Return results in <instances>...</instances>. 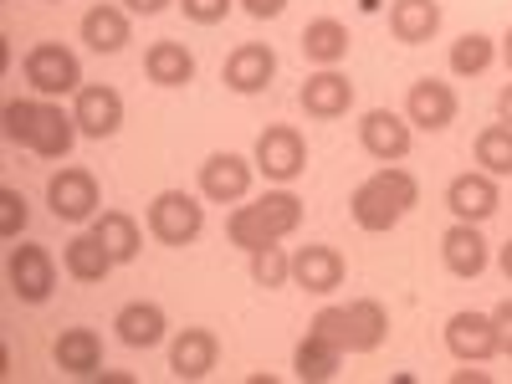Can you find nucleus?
<instances>
[{
    "mask_svg": "<svg viewBox=\"0 0 512 384\" xmlns=\"http://www.w3.org/2000/svg\"><path fill=\"white\" fill-rule=\"evenodd\" d=\"M0 118H6V139L31 149L36 159H67L82 134L77 118L52 98H11Z\"/></svg>",
    "mask_w": 512,
    "mask_h": 384,
    "instance_id": "1",
    "label": "nucleus"
},
{
    "mask_svg": "<svg viewBox=\"0 0 512 384\" xmlns=\"http://www.w3.org/2000/svg\"><path fill=\"white\" fill-rule=\"evenodd\" d=\"M415 205H420V180L410 175V169H400V164H384L349 195V216H354L359 231L384 236V231H395Z\"/></svg>",
    "mask_w": 512,
    "mask_h": 384,
    "instance_id": "2",
    "label": "nucleus"
},
{
    "mask_svg": "<svg viewBox=\"0 0 512 384\" xmlns=\"http://www.w3.org/2000/svg\"><path fill=\"white\" fill-rule=\"evenodd\" d=\"M297 226H303V200H297L292 190H267L262 200L236 205L231 216H226V236H231V246H241V251L272 246V241L292 236Z\"/></svg>",
    "mask_w": 512,
    "mask_h": 384,
    "instance_id": "3",
    "label": "nucleus"
},
{
    "mask_svg": "<svg viewBox=\"0 0 512 384\" xmlns=\"http://www.w3.org/2000/svg\"><path fill=\"white\" fill-rule=\"evenodd\" d=\"M308 328L333 338L344 354H374L384 344V333H390V313H384L379 297H359L349 308H318Z\"/></svg>",
    "mask_w": 512,
    "mask_h": 384,
    "instance_id": "4",
    "label": "nucleus"
},
{
    "mask_svg": "<svg viewBox=\"0 0 512 384\" xmlns=\"http://www.w3.org/2000/svg\"><path fill=\"white\" fill-rule=\"evenodd\" d=\"M26 82L36 88V98H67V93H82V62L72 47L62 41H36L21 62Z\"/></svg>",
    "mask_w": 512,
    "mask_h": 384,
    "instance_id": "5",
    "label": "nucleus"
},
{
    "mask_svg": "<svg viewBox=\"0 0 512 384\" xmlns=\"http://www.w3.org/2000/svg\"><path fill=\"white\" fill-rule=\"evenodd\" d=\"M205 231V205L185 190H159L149 200V236L159 246H190Z\"/></svg>",
    "mask_w": 512,
    "mask_h": 384,
    "instance_id": "6",
    "label": "nucleus"
},
{
    "mask_svg": "<svg viewBox=\"0 0 512 384\" xmlns=\"http://www.w3.org/2000/svg\"><path fill=\"white\" fill-rule=\"evenodd\" d=\"M6 282H11V297H16V303L41 308V303H47V297L57 292V262H52V251L21 241V246L11 251V262H6Z\"/></svg>",
    "mask_w": 512,
    "mask_h": 384,
    "instance_id": "7",
    "label": "nucleus"
},
{
    "mask_svg": "<svg viewBox=\"0 0 512 384\" xmlns=\"http://www.w3.org/2000/svg\"><path fill=\"white\" fill-rule=\"evenodd\" d=\"M251 180H256V159L221 149V154H210L200 164V200H210V205H241L251 195Z\"/></svg>",
    "mask_w": 512,
    "mask_h": 384,
    "instance_id": "8",
    "label": "nucleus"
},
{
    "mask_svg": "<svg viewBox=\"0 0 512 384\" xmlns=\"http://www.w3.org/2000/svg\"><path fill=\"white\" fill-rule=\"evenodd\" d=\"M256 169H262L267 180H277V185H292V180L308 169V144H303V134H297L292 123L262 128V139H256Z\"/></svg>",
    "mask_w": 512,
    "mask_h": 384,
    "instance_id": "9",
    "label": "nucleus"
},
{
    "mask_svg": "<svg viewBox=\"0 0 512 384\" xmlns=\"http://www.w3.org/2000/svg\"><path fill=\"white\" fill-rule=\"evenodd\" d=\"M47 205L57 221H93L98 216V180L93 169H77V164H62L57 175L47 180Z\"/></svg>",
    "mask_w": 512,
    "mask_h": 384,
    "instance_id": "10",
    "label": "nucleus"
},
{
    "mask_svg": "<svg viewBox=\"0 0 512 384\" xmlns=\"http://www.w3.org/2000/svg\"><path fill=\"white\" fill-rule=\"evenodd\" d=\"M359 144H364V154L379 159V164H400V159L410 154V144H415V128H410L405 113L369 108V113L359 118Z\"/></svg>",
    "mask_w": 512,
    "mask_h": 384,
    "instance_id": "11",
    "label": "nucleus"
},
{
    "mask_svg": "<svg viewBox=\"0 0 512 384\" xmlns=\"http://www.w3.org/2000/svg\"><path fill=\"white\" fill-rule=\"evenodd\" d=\"M272 77H277V52L267 47V41H246V47H236L226 57V67H221V82L231 93H241V98L267 93Z\"/></svg>",
    "mask_w": 512,
    "mask_h": 384,
    "instance_id": "12",
    "label": "nucleus"
},
{
    "mask_svg": "<svg viewBox=\"0 0 512 384\" xmlns=\"http://www.w3.org/2000/svg\"><path fill=\"white\" fill-rule=\"evenodd\" d=\"M497 205H502V190H497V175H487V169H466V175L446 185V210L456 221L482 226L487 216H497Z\"/></svg>",
    "mask_w": 512,
    "mask_h": 384,
    "instance_id": "13",
    "label": "nucleus"
},
{
    "mask_svg": "<svg viewBox=\"0 0 512 384\" xmlns=\"http://www.w3.org/2000/svg\"><path fill=\"white\" fill-rule=\"evenodd\" d=\"M77 103H72V118H77V128H82V139H113L118 128H123V98H118V88H108V82H88L82 93H72Z\"/></svg>",
    "mask_w": 512,
    "mask_h": 384,
    "instance_id": "14",
    "label": "nucleus"
},
{
    "mask_svg": "<svg viewBox=\"0 0 512 384\" xmlns=\"http://www.w3.org/2000/svg\"><path fill=\"white\" fill-rule=\"evenodd\" d=\"M456 93H451V82H436V77H420L410 82V93H405V118L410 128H425V134H441V128L456 123Z\"/></svg>",
    "mask_w": 512,
    "mask_h": 384,
    "instance_id": "15",
    "label": "nucleus"
},
{
    "mask_svg": "<svg viewBox=\"0 0 512 384\" xmlns=\"http://www.w3.org/2000/svg\"><path fill=\"white\" fill-rule=\"evenodd\" d=\"M446 349H451V359H461V364H487L492 354H502L497 349V323H492V313H451V323H446Z\"/></svg>",
    "mask_w": 512,
    "mask_h": 384,
    "instance_id": "16",
    "label": "nucleus"
},
{
    "mask_svg": "<svg viewBox=\"0 0 512 384\" xmlns=\"http://www.w3.org/2000/svg\"><path fill=\"white\" fill-rule=\"evenodd\" d=\"M297 103H303L308 118L318 123H333V118H344L354 108V82L338 72V67H318L308 82H303V93H297Z\"/></svg>",
    "mask_w": 512,
    "mask_h": 384,
    "instance_id": "17",
    "label": "nucleus"
},
{
    "mask_svg": "<svg viewBox=\"0 0 512 384\" xmlns=\"http://www.w3.org/2000/svg\"><path fill=\"white\" fill-rule=\"evenodd\" d=\"M344 256H338L333 246H323V241H308V246H297V256H292V282L303 287V292H318V297H328V292H338L344 287Z\"/></svg>",
    "mask_w": 512,
    "mask_h": 384,
    "instance_id": "18",
    "label": "nucleus"
},
{
    "mask_svg": "<svg viewBox=\"0 0 512 384\" xmlns=\"http://www.w3.org/2000/svg\"><path fill=\"white\" fill-rule=\"evenodd\" d=\"M216 359H221V344H216L210 328H180L175 344H169V374L185 379V384L205 379L210 369H216Z\"/></svg>",
    "mask_w": 512,
    "mask_h": 384,
    "instance_id": "19",
    "label": "nucleus"
},
{
    "mask_svg": "<svg viewBox=\"0 0 512 384\" xmlns=\"http://www.w3.org/2000/svg\"><path fill=\"white\" fill-rule=\"evenodd\" d=\"M441 262H446V272L461 277V282L482 277V272H487V236H482L472 221L446 226V236H441Z\"/></svg>",
    "mask_w": 512,
    "mask_h": 384,
    "instance_id": "20",
    "label": "nucleus"
},
{
    "mask_svg": "<svg viewBox=\"0 0 512 384\" xmlns=\"http://www.w3.org/2000/svg\"><path fill=\"white\" fill-rule=\"evenodd\" d=\"M52 359L72 379H98L103 374V338L93 328H62L52 344Z\"/></svg>",
    "mask_w": 512,
    "mask_h": 384,
    "instance_id": "21",
    "label": "nucleus"
},
{
    "mask_svg": "<svg viewBox=\"0 0 512 384\" xmlns=\"http://www.w3.org/2000/svg\"><path fill=\"white\" fill-rule=\"evenodd\" d=\"M82 41H88V52H98V57L123 52L128 41H134L128 11H123V6H93L88 16H82Z\"/></svg>",
    "mask_w": 512,
    "mask_h": 384,
    "instance_id": "22",
    "label": "nucleus"
},
{
    "mask_svg": "<svg viewBox=\"0 0 512 384\" xmlns=\"http://www.w3.org/2000/svg\"><path fill=\"white\" fill-rule=\"evenodd\" d=\"M113 328H118V338H123L128 349H154V344H164L169 318H164L159 303H123L118 318H113Z\"/></svg>",
    "mask_w": 512,
    "mask_h": 384,
    "instance_id": "23",
    "label": "nucleus"
},
{
    "mask_svg": "<svg viewBox=\"0 0 512 384\" xmlns=\"http://www.w3.org/2000/svg\"><path fill=\"white\" fill-rule=\"evenodd\" d=\"M338 364H344V349L333 344V338H323V333H303V344L292 349V374L303 379V384H328L333 374H338Z\"/></svg>",
    "mask_w": 512,
    "mask_h": 384,
    "instance_id": "24",
    "label": "nucleus"
},
{
    "mask_svg": "<svg viewBox=\"0 0 512 384\" xmlns=\"http://www.w3.org/2000/svg\"><path fill=\"white\" fill-rule=\"evenodd\" d=\"M62 267H67L72 282H88V287H93V282H108V272H113L118 262H113V251L88 231V236H72V241L62 246Z\"/></svg>",
    "mask_w": 512,
    "mask_h": 384,
    "instance_id": "25",
    "label": "nucleus"
},
{
    "mask_svg": "<svg viewBox=\"0 0 512 384\" xmlns=\"http://www.w3.org/2000/svg\"><path fill=\"white\" fill-rule=\"evenodd\" d=\"M144 72L154 88H185V82L195 77V52L185 47V41H154V47L144 52Z\"/></svg>",
    "mask_w": 512,
    "mask_h": 384,
    "instance_id": "26",
    "label": "nucleus"
},
{
    "mask_svg": "<svg viewBox=\"0 0 512 384\" xmlns=\"http://www.w3.org/2000/svg\"><path fill=\"white\" fill-rule=\"evenodd\" d=\"M390 31H395V41H405V47H420V41H431L441 31V6L436 0H395Z\"/></svg>",
    "mask_w": 512,
    "mask_h": 384,
    "instance_id": "27",
    "label": "nucleus"
},
{
    "mask_svg": "<svg viewBox=\"0 0 512 384\" xmlns=\"http://www.w3.org/2000/svg\"><path fill=\"white\" fill-rule=\"evenodd\" d=\"M303 57L313 67H338L349 57V26L344 21H333V16H318L303 26Z\"/></svg>",
    "mask_w": 512,
    "mask_h": 384,
    "instance_id": "28",
    "label": "nucleus"
},
{
    "mask_svg": "<svg viewBox=\"0 0 512 384\" xmlns=\"http://www.w3.org/2000/svg\"><path fill=\"white\" fill-rule=\"evenodd\" d=\"M93 236L113 251V262H118V267H123V262H134L139 246H144V231H139V221L128 216V210H103V216H93Z\"/></svg>",
    "mask_w": 512,
    "mask_h": 384,
    "instance_id": "29",
    "label": "nucleus"
},
{
    "mask_svg": "<svg viewBox=\"0 0 512 384\" xmlns=\"http://www.w3.org/2000/svg\"><path fill=\"white\" fill-rule=\"evenodd\" d=\"M492 62H497V41L487 31H466L451 41V72L456 77H482Z\"/></svg>",
    "mask_w": 512,
    "mask_h": 384,
    "instance_id": "30",
    "label": "nucleus"
},
{
    "mask_svg": "<svg viewBox=\"0 0 512 384\" xmlns=\"http://www.w3.org/2000/svg\"><path fill=\"white\" fill-rule=\"evenodd\" d=\"M477 164L487 175H512V123H487L477 134Z\"/></svg>",
    "mask_w": 512,
    "mask_h": 384,
    "instance_id": "31",
    "label": "nucleus"
},
{
    "mask_svg": "<svg viewBox=\"0 0 512 384\" xmlns=\"http://www.w3.org/2000/svg\"><path fill=\"white\" fill-rule=\"evenodd\" d=\"M246 262H251V282H256V287H267V292H277V287L292 282V256H287L277 241L246 251Z\"/></svg>",
    "mask_w": 512,
    "mask_h": 384,
    "instance_id": "32",
    "label": "nucleus"
},
{
    "mask_svg": "<svg viewBox=\"0 0 512 384\" xmlns=\"http://www.w3.org/2000/svg\"><path fill=\"white\" fill-rule=\"evenodd\" d=\"M26 216H31V210H26V195H21L16 185H6V190H0V236L16 241V236L26 231Z\"/></svg>",
    "mask_w": 512,
    "mask_h": 384,
    "instance_id": "33",
    "label": "nucleus"
},
{
    "mask_svg": "<svg viewBox=\"0 0 512 384\" xmlns=\"http://www.w3.org/2000/svg\"><path fill=\"white\" fill-rule=\"evenodd\" d=\"M175 6H180L185 21H195V26H216V21H226V16L236 11V0H175Z\"/></svg>",
    "mask_w": 512,
    "mask_h": 384,
    "instance_id": "34",
    "label": "nucleus"
},
{
    "mask_svg": "<svg viewBox=\"0 0 512 384\" xmlns=\"http://www.w3.org/2000/svg\"><path fill=\"white\" fill-rule=\"evenodd\" d=\"M492 323H497V349L512 359V297H502V303L492 308Z\"/></svg>",
    "mask_w": 512,
    "mask_h": 384,
    "instance_id": "35",
    "label": "nucleus"
},
{
    "mask_svg": "<svg viewBox=\"0 0 512 384\" xmlns=\"http://www.w3.org/2000/svg\"><path fill=\"white\" fill-rule=\"evenodd\" d=\"M236 6H241L251 21H272V16L287 11V0H236Z\"/></svg>",
    "mask_w": 512,
    "mask_h": 384,
    "instance_id": "36",
    "label": "nucleus"
},
{
    "mask_svg": "<svg viewBox=\"0 0 512 384\" xmlns=\"http://www.w3.org/2000/svg\"><path fill=\"white\" fill-rule=\"evenodd\" d=\"M175 0H123V11L128 16H159V11H169Z\"/></svg>",
    "mask_w": 512,
    "mask_h": 384,
    "instance_id": "37",
    "label": "nucleus"
},
{
    "mask_svg": "<svg viewBox=\"0 0 512 384\" xmlns=\"http://www.w3.org/2000/svg\"><path fill=\"white\" fill-rule=\"evenodd\" d=\"M497 113H502V123H512V82L497 93Z\"/></svg>",
    "mask_w": 512,
    "mask_h": 384,
    "instance_id": "38",
    "label": "nucleus"
},
{
    "mask_svg": "<svg viewBox=\"0 0 512 384\" xmlns=\"http://www.w3.org/2000/svg\"><path fill=\"white\" fill-rule=\"evenodd\" d=\"M456 384H487L482 369H456Z\"/></svg>",
    "mask_w": 512,
    "mask_h": 384,
    "instance_id": "39",
    "label": "nucleus"
},
{
    "mask_svg": "<svg viewBox=\"0 0 512 384\" xmlns=\"http://www.w3.org/2000/svg\"><path fill=\"white\" fill-rule=\"evenodd\" d=\"M497 262H502V277H507V282H512V241H507V246H502V256H497Z\"/></svg>",
    "mask_w": 512,
    "mask_h": 384,
    "instance_id": "40",
    "label": "nucleus"
},
{
    "mask_svg": "<svg viewBox=\"0 0 512 384\" xmlns=\"http://www.w3.org/2000/svg\"><path fill=\"white\" fill-rule=\"evenodd\" d=\"M502 62H507V72H512V26H507V36H502Z\"/></svg>",
    "mask_w": 512,
    "mask_h": 384,
    "instance_id": "41",
    "label": "nucleus"
}]
</instances>
